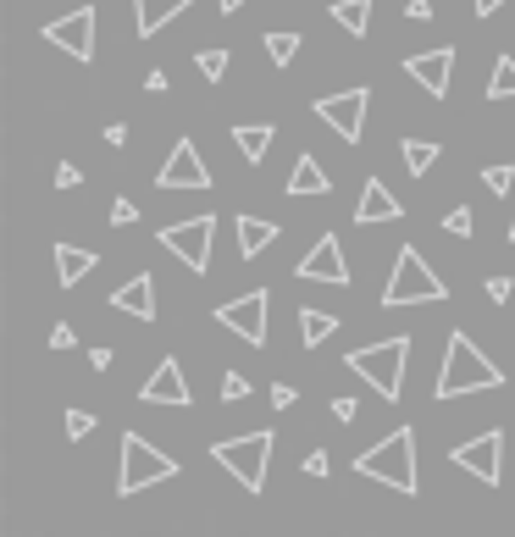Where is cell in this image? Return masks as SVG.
Segmentation results:
<instances>
[{
	"instance_id": "d4e9b609",
	"label": "cell",
	"mask_w": 515,
	"mask_h": 537,
	"mask_svg": "<svg viewBox=\"0 0 515 537\" xmlns=\"http://www.w3.org/2000/svg\"><path fill=\"white\" fill-rule=\"evenodd\" d=\"M399 156H405L410 178H427L432 161H438V144H432V139H405V144H399Z\"/></svg>"
},
{
	"instance_id": "8d00e7d4",
	"label": "cell",
	"mask_w": 515,
	"mask_h": 537,
	"mask_svg": "<svg viewBox=\"0 0 515 537\" xmlns=\"http://www.w3.org/2000/svg\"><path fill=\"white\" fill-rule=\"evenodd\" d=\"M78 178H84V172H78V167H67V161L56 167V189H78Z\"/></svg>"
},
{
	"instance_id": "60d3db41",
	"label": "cell",
	"mask_w": 515,
	"mask_h": 537,
	"mask_svg": "<svg viewBox=\"0 0 515 537\" xmlns=\"http://www.w3.org/2000/svg\"><path fill=\"white\" fill-rule=\"evenodd\" d=\"M144 89H150V95H167V72H144Z\"/></svg>"
},
{
	"instance_id": "7402d4cb",
	"label": "cell",
	"mask_w": 515,
	"mask_h": 537,
	"mask_svg": "<svg viewBox=\"0 0 515 537\" xmlns=\"http://www.w3.org/2000/svg\"><path fill=\"white\" fill-rule=\"evenodd\" d=\"M272 139H277L272 122H239V128H233V144H239V156H244V161H266Z\"/></svg>"
},
{
	"instance_id": "e575fe53",
	"label": "cell",
	"mask_w": 515,
	"mask_h": 537,
	"mask_svg": "<svg viewBox=\"0 0 515 537\" xmlns=\"http://www.w3.org/2000/svg\"><path fill=\"white\" fill-rule=\"evenodd\" d=\"M510 294H515V283H510V277H488V299H493V305H504Z\"/></svg>"
},
{
	"instance_id": "d590c367",
	"label": "cell",
	"mask_w": 515,
	"mask_h": 537,
	"mask_svg": "<svg viewBox=\"0 0 515 537\" xmlns=\"http://www.w3.org/2000/svg\"><path fill=\"white\" fill-rule=\"evenodd\" d=\"M72 344H78V333H72L67 322H56V327H50V349H72Z\"/></svg>"
},
{
	"instance_id": "5b68a950",
	"label": "cell",
	"mask_w": 515,
	"mask_h": 537,
	"mask_svg": "<svg viewBox=\"0 0 515 537\" xmlns=\"http://www.w3.org/2000/svg\"><path fill=\"white\" fill-rule=\"evenodd\" d=\"M432 299H449V283L432 272L427 261H421L416 244H405L399 261H394V272H388L383 305H388V311H399V305H432Z\"/></svg>"
},
{
	"instance_id": "6da1fadb",
	"label": "cell",
	"mask_w": 515,
	"mask_h": 537,
	"mask_svg": "<svg viewBox=\"0 0 515 537\" xmlns=\"http://www.w3.org/2000/svg\"><path fill=\"white\" fill-rule=\"evenodd\" d=\"M482 388H504V371L471 344V333H449L444 366H438V382H432V399H460V394H482Z\"/></svg>"
},
{
	"instance_id": "d6a6232c",
	"label": "cell",
	"mask_w": 515,
	"mask_h": 537,
	"mask_svg": "<svg viewBox=\"0 0 515 537\" xmlns=\"http://www.w3.org/2000/svg\"><path fill=\"white\" fill-rule=\"evenodd\" d=\"M444 233H455V239H471V211H466V205H455V211L444 216Z\"/></svg>"
},
{
	"instance_id": "ba28073f",
	"label": "cell",
	"mask_w": 515,
	"mask_h": 537,
	"mask_svg": "<svg viewBox=\"0 0 515 537\" xmlns=\"http://www.w3.org/2000/svg\"><path fill=\"white\" fill-rule=\"evenodd\" d=\"M266 311H272L266 288H250V294L228 299V305H216V322L228 327V333H239L250 349H266Z\"/></svg>"
},
{
	"instance_id": "1f68e13d",
	"label": "cell",
	"mask_w": 515,
	"mask_h": 537,
	"mask_svg": "<svg viewBox=\"0 0 515 537\" xmlns=\"http://www.w3.org/2000/svg\"><path fill=\"white\" fill-rule=\"evenodd\" d=\"M222 399H250V377L244 371H222Z\"/></svg>"
},
{
	"instance_id": "f546056e",
	"label": "cell",
	"mask_w": 515,
	"mask_h": 537,
	"mask_svg": "<svg viewBox=\"0 0 515 537\" xmlns=\"http://www.w3.org/2000/svg\"><path fill=\"white\" fill-rule=\"evenodd\" d=\"M95 427H100V421L89 416V410H67V438H72V443H84Z\"/></svg>"
},
{
	"instance_id": "603a6c76",
	"label": "cell",
	"mask_w": 515,
	"mask_h": 537,
	"mask_svg": "<svg viewBox=\"0 0 515 537\" xmlns=\"http://www.w3.org/2000/svg\"><path fill=\"white\" fill-rule=\"evenodd\" d=\"M333 333H338V316H333V311H311V305L300 311V338H305V349H322Z\"/></svg>"
},
{
	"instance_id": "7a4b0ae2",
	"label": "cell",
	"mask_w": 515,
	"mask_h": 537,
	"mask_svg": "<svg viewBox=\"0 0 515 537\" xmlns=\"http://www.w3.org/2000/svg\"><path fill=\"white\" fill-rule=\"evenodd\" d=\"M344 366L355 371L360 382H372L377 399H388L394 405L399 394H405V366H410V338H383V344H360L344 355Z\"/></svg>"
},
{
	"instance_id": "3957f363",
	"label": "cell",
	"mask_w": 515,
	"mask_h": 537,
	"mask_svg": "<svg viewBox=\"0 0 515 537\" xmlns=\"http://www.w3.org/2000/svg\"><path fill=\"white\" fill-rule=\"evenodd\" d=\"M355 471H360V477H372V482H383V488L416 493L421 488V477H416V432H410V427L388 432L383 443H372V449L360 454Z\"/></svg>"
},
{
	"instance_id": "f35d334b",
	"label": "cell",
	"mask_w": 515,
	"mask_h": 537,
	"mask_svg": "<svg viewBox=\"0 0 515 537\" xmlns=\"http://www.w3.org/2000/svg\"><path fill=\"white\" fill-rule=\"evenodd\" d=\"M405 17H410V23H427V17H432V0H410Z\"/></svg>"
},
{
	"instance_id": "9a60e30c",
	"label": "cell",
	"mask_w": 515,
	"mask_h": 537,
	"mask_svg": "<svg viewBox=\"0 0 515 537\" xmlns=\"http://www.w3.org/2000/svg\"><path fill=\"white\" fill-rule=\"evenodd\" d=\"M139 399H144V405H189V382H183V366H178V360H161V366L156 371H150V382H144V388H139Z\"/></svg>"
},
{
	"instance_id": "ab89813d",
	"label": "cell",
	"mask_w": 515,
	"mask_h": 537,
	"mask_svg": "<svg viewBox=\"0 0 515 537\" xmlns=\"http://www.w3.org/2000/svg\"><path fill=\"white\" fill-rule=\"evenodd\" d=\"M333 416H338V421H355L360 405H355V399H333Z\"/></svg>"
},
{
	"instance_id": "cb8c5ba5",
	"label": "cell",
	"mask_w": 515,
	"mask_h": 537,
	"mask_svg": "<svg viewBox=\"0 0 515 537\" xmlns=\"http://www.w3.org/2000/svg\"><path fill=\"white\" fill-rule=\"evenodd\" d=\"M333 23L360 39L366 28H372V0H333Z\"/></svg>"
},
{
	"instance_id": "277c9868",
	"label": "cell",
	"mask_w": 515,
	"mask_h": 537,
	"mask_svg": "<svg viewBox=\"0 0 515 537\" xmlns=\"http://www.w3.org/2000/svg\"><path fill=\"white\" fill-rule=\"evenodd\" d=\"M272 449H277L272 427H255V432H239V438H216L211 460L222 471H233L244 493H261L266 488V466H272Z\"/></svg>"
},
{
	"instance_id": "8fae6325",
	"label": "cell",
	"mask_w": 515,
	"mask_h": 537,
	"mask_svg": "<svg viewBox=\"0 0 515 537\" xmlns=\"http://www.w3.org/2000/svg\"><path fill=\"white\" fill-rule=\"evenodd\" d=\"M45 39L56 50H67V56L89 61V56H95V12H89V6H78V12L56 17V23L45 28Z\"/></svg>"
},
{
	"instance_id": "8992f818",
	"label": "cell",
	"mask_w": 515,
	"mask_h": 537,
	"mask_svg": "<svg viewBox=\"0 0 515 537\" xmlns=\"http://www.w3.org/2000/svg\"><path fill=\"white\" fill-rule=\"evenodd\" d=\"M178 460L172 454H161L150 438H139V432H128L122 438V477H117V493L122 499H133V493H144V488H156V482H167V477H178Z\"/></svg>"
},
{
	"instance_id": "4dcf8cb0",
	"label": "cell",
	"mask_w": 515,
	"mask_h": 537,
	"mask_svg": "<svg viewBox=\"0 0 515 537\" xmlns=\"http://www.w3.org/2000/svg\"><path fill=\"white\" fill-rule=\"evenodd\" d=\"M139 222V205L128 200V194H117V200H111V227H133Z\"/></svg>"
},
{
	"instance_id": "836d02e7",
	"label": "cell",
	"mask_w": 515,
	"mask_h": 537,
	"mask_svg": "<svg viewBox=\"0 0 515 537\" xmlns=\"http://www.w3.org/2000/svg\"><path fill=\"white\" fill-rule=\"evenodd\" d=\"M300 471H305V477H327V449H311L300 460Z\"/></svg>"
},
{
	"instance_id": "f1b7e54d",
	"label": "cell",
	"mask_w": 515,
	"mask_h": 537,
	"mask_svg": "<svg viewBox=\"0 0 515 537\" xmlns=\"http://www.w3.org/2000/svg\"><path fill=\"white\" fill-rule=\"evenodd\" d=\"M482 183H488L493 194H510V189H515V167H504V161H493V167H482Z\"/></svg>"
},
{
	"instance_id": "52a82bcc",
	"label": "cell",
	"mask_w": 515,
	"mask_h": 537,
	"mask_svg": "<svg viewBox=\"0 0 515 537\" xmlns=\"http://www.w3.org/2000/svg\"><path fill=\"white\" fill-rule=\"evenodd\" d=\"M211 233H216V216H194V222H172L161 227V250L178 255L189 272H205L211 266Z\"/></svg>"
},
{
	"instance_id": "2e32d148",
	"label": "cell",
	"mask_w": 515,
	"mask_h": 537,
	"mask_svg": "<svg viewBox=\"0 0 515 537\" xmlns=\"http://www.w3.org/2000/svg\"><path fill=\"white\" fill-rule=\"evenodd\" d=\"M405 216V205L388 194L383 178H366V189H360V205H355V222L360 227H377V222H399Z\"/></svg>"
},
{
	"instance_id": "7bdbcfd3",
	"label": "cell",
	"mask_w": 515,
	"mask_h": 537,
	"mask_svg": "<svg viewBox=\"0 0 515 537\" xmlns=\"http://www.w3.org/2000/svg\"><path fill=\"white\" fill-rule=\"evenodd\" d=\"M216 6H222V12H239V6H244V0H216Z\"/></svg>"
},
{
	"instance_id": "7c38bea8",
	"label": "cell",
	"mask_w": 515,
	"mask_h": 537,
	"mask_svg": "<svg viewBox=\"0 0 515 537\" xmlns=\"http://www.w3.org/2000/svg\"><path fill=\"white\" fill-rule=\"evenodd\" d=\"M156 183H161V189H211V172H205L194 139H178V144H172V156H167V167L156 172Z\"/></svg>"
},
{
	"instance_id": "e0dca14e",
	"label": "cell",
	"mask_w": 515,
	"mask_h": 537,
	"mask_svg": "<svg viewBox=\"0 0 515 537\" xmlns=\"http://www.w3.org/2000/svg\"><path fill=\"white\" fill-rule=\"evenodd\" d=\"M111 305H117V311H128V316H139V322H156V277H150V272L128 277V283L111 294Z\"/></svg>"
},
{
	"instance_id": "83f0119b",
	"label": "cell",
	"mask_w": 515,
	"mask_h": 537,
	"mask_svg": "<svg viewBox=\"0 0 515 537\" xmlns=\"http://www.w3.org/2000/svg\"><path fill=\"white\" fill-rule=\"evenodd\" d=\"M228 50H200V56H194V67L205 72V78H211V84H222V72H228Z\"/></svg>"
},
{
	"instance_id": "ac0fdd59",
	"label": "cell",
	"mask_w": 515,
	"mask_h": 537,
	"mask_svg": "<svg viewBox=\"0 0 515 537\" xmlns=\"http://www.w3.org/2000/svg\"><path fill=\"white\" fill-rule=\"evenodd\" d=\"M189 6H194V0H133V34L156 39L161 28H167L178 12H189Z\"/></svg>"
},
{
	"instance_id": "ffe728a7",
	"label": "cell",
	"mask_w": 515,
	"mask_h": 537,
	"mask_svg": "<svg viewBox=\"0 0 515 537\" xmlns=\"http://www.w3.org/2000/svg\"><path fill=\"white\" fill-rule=\"evenodd\" d=\"M327 189H333V178H327V167L311 156V150H305V156L294 161V172H288V194H327Z\"/></svg>"
},
{
	"instance_id": "4316f807",
	"label": "cell",
	"mask_w": 515,
	"mask_h": 537,
	"mask_svg": "<svg viewBox=\"0 0 515 537\" xmlns=\"http://www.w3.org/2000/svg\"><path fill=\"white\" fill-rule=\"evenodd\" d=\"M488 100H515V56H499V61H493Z\"/></svg>"
},
{
	"instance_id": "74e56055",
	"label": "cell",
	"mask_w": 515,
	"mask_h": 537,
	"mask_svg": "<svg viewBox=\"0 0 515 537\" xmlns=\"http://www.w3.org/2000/svg\"><path fill=\"white\" fill-rule=\"evenodd\" d=\"M294 399H300V394H294L288 382H277V388H272V405H277V410H294Z\"/></svg>"
},
{
	"instance_id": "b9f144b4",
	"label": "cell",
	"mask_w": 515,
	"mask_h": 537,
	"mask_svg": "<svg viewBox=\"0 0 515 537\" xmlns=\"http://www.w3.org/2000/svg\"><path fill=\"white\" fill-rule=\"evenodd\" d=\"M477 6V17H493V12H504V0H471Z\"/></svg>"
},
{
	"instance_id": "d6986e66",
	"label": "cell",
	"mask_w": 515,
	"mask_h": 537,
	"mask_svg": "<svg viewBox=\"0 0 515 537\" xmlns=\"http://www.w3.org/2000/svg\"><path fill=\"white\" fill-rule=\"evenodd\" d=\"M50 255H56V283H61V288L84 283V277L100 266V255H95V250H78V244H56Z\"/></svg>"
},
{
	"instance_id": "9c48e42d",
	"label": "cell",
	"mask_w": 515,
	"mask_h": 537,
	"mask_svg": "<svg viewBox=\"0 0 515 537\" xmlns=\"http://www.w3.org/2000/svg\"><path fill=\"white\" fill-rule=\"evenodd\" d=\"M366 106H372V89L355 84V89H344V95H322V100H316V117H322L344 144H360V133H366Z\"/></svg>"
},
{
	"instance_id": "5bb4252c",
	"label": "cell",
	"mask_w": 515,
	"mask_h": 537,
	"mask_svg": "<svg viewBox=\"0 0 515 537\" xmlns=\"http://www.w3.org/2000/svg\"><path fill=\"white\" fill-rule=\"evenodd\" d=\"M405 72L416 78L421 89H427L432 100H444L449 84H455V50H421V56H405Z\"/></svg>"
},
{
	"instance_id": "484cf974",
	"label": "cell",
	"mask_w": 515,
	"mask_h": 537,
	"mask_svg": "<svg viewBox=\"0 0 515 537\" xmlns=\"http://www.w3.org/2000/svg\"><path fill=\"white\" fill-rule=\"evenodd\" d=\"M266 56H272V67H288V61L300 56V34L294 28H266Z\"/></svg>"
},
{
	"instance_id": "44dd1931",
	"label": "cell",
	"mask_w": 515,
	"mask_h": 537,
	"mask_svg": "<svg viewBox=\"0 0 515 537\" xmlns=\"http://www.w3.org/2000/svg\"><path fill=\"white\" fill-rule=\"evenodd\" d=\"M233 233H239V255H244V261H255V255H266V244L277 239V222H261V216H239V222H233Z\"/></svg>"
},
{
	"instance_id": "4fadbf2b",
	"label": "cell",
	"mask_w": 515,
	"mask_h": 537,
	"mask_svg": "<svg viewBox=\"0 0 515 537\" xmlns=\"http://www.w3.org/2000/svg\"><path fill=\"white\" fill-rule=\"evenodd\" d=\"M294 272L305 277V283H333V288H349V266H344V250H338V233H322L316 239V250L305 255Z\"/></svg>"
},
{
	"instance_id": "30bf717a",
	"label": "cell",
	"mask_w": 515,
	"mask_h": 537,
	"mask_svg": "<svg viewBox=\"0 0 515 537\" xmlns=\"http://www.w3.org/2000/svg\"><path fill=\"white\" fill-rule=\"evenodd\" d=\"M449 460H455L460 471H471L477 482H488V488H493V482L504 477V432H499V427L477 432V438H471V443H460V449L449 454Z\"/></svg>"
}]
</instances>
